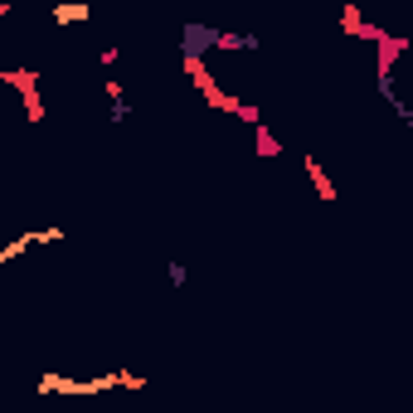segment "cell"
Instances as JSON below:
<instances>
[{"label":"cell","mask_w":413,"mask_h":413,"mask_svg":"<svg viewBox=\"0 0 413 413\" xmlns=\"http://www.w3.org/2000/svg\"><path fill=\"white\" fill-rule=\"evenodd\" d=\"M185 277H190L185 263H170V287H185Z\"/></svg>","instance_id":"5b68a950"},{"label":"cell","mask_w":413,"mask_h":413,"mask_svg":"<svg viewBox=\"0 0 413 413\" xmlns=\"http://www.w3.org/2000/svg\"><path fill=\"white\" fill-rule=\"evenodd\" d=\"M83 20H92V5H88V0H64V5H54V25H83Z\"/></svg>","instance_id":"3957f363"},{"label":"cell","mask_w":413,"mask_h":413,"mask_svg":"<svg viewBox=\"0 0 413 413\" xmlns=\"http://www.w3.org/2000/svg\"><path fill=\"white\" fill-rule=\"evenodd\" d=\"M258 151H263V156H277V151H282V141H273V131H268V126H258Z\"/></svg>","instance_id":"277c9868"},{"label":"cell","mask_w":413,"mask_h":413,"mask_svg":"<svg viewBox=\"0 0 413 413\" xmlns=\"http://www.w3.org/2000/svg\"><path fill=\"white\" fill-rule=\"evenodd\" d=\"M64 239H68L64 229H30V234H20L15 244H5V248H0V263H15V258H20L25 248H40V244H64Z\"/></svg>","instance_id":"7a4b0ae2"},{"label":"cell","mask_w":413,"mask_h":413,"mask_svg":"<svg viewBox=\"0 0 413 413\" xmlns=\"http://www.w3.org/2000/svg\"><path fill=\"white\" fill-rule=\"evenodd\" d=\"M117 384H141V374H97V379H64V374H44L40 394H107Z\"/></svg>","instance_id":"6da1fadb"}]
</instances>
